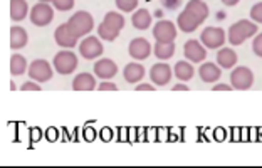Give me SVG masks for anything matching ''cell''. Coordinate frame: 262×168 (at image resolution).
Listing matches in <instances>:
<instances>
[{
    "instance_id": "cell-27",
    "label": "cell",
    "mask_w": 262,
    "mask_h": 168,
    "mask_svg": "<svg viewBox=\"0 0 262 168\" xmlns=\"http://www.w3.org/2000/svg\"><path fill=\"white\" fill-rule=\"evenodd\" d=\"M104 24H108V26L111 27H115L116 31H123V27H124V24H126V20H124V17L123 14H118V12H108V14L104 15V19H103Z\"/></svg>"
},
{
    "instance_id": "cell-13",
    "label": "cell",
    "mask_w": 262,
    "mask_h": 168,
    "mask_svg": "<svg viewBox=\"0 0 262 168\" xmlns=\"http://www.w3.org/2000/svg\"><path fill=\"white\" fill-rule=\"evenodd\" d=\"M118 74V66L115 61H111V59H99L94 64V76L99 77V79L103 81H110L113 79Z\"/></svg>"
},
{
    "instance_id": "cell-19",
    "label": "cell",
    "mask_w": 262,
    "mask_h": 168,
    "mask_svg": "<svg viewBox=\"0 0 262 168\" xmlns=\"http://www.w3.org/2000/svg\"><path fill=\"white\" fill-rule=\"evenodd\" d=\"M29 42V35L26 32V29L19 27V26H14L10 29V47L12 49H22L26 47Z\"/></svg>"
},
{
    "instance_id": "cell-7",
    "label": "cell",
    "mask_w": 262,
    "mask_h": 168,
    "mask_svg": "<svg viewBox=\"0 0 262 168\" xmlns=\"http://www.w3.org/2000/svg\"><path fill=\"white\" fill-rule=\"evenodd\" d=\"M200 40L207 49H219L225 44V31L220 27H205L202 31Z\"/></svg>"
},
{
    "instance_id": "cell-24",
    "label": "cell",
    "mask_w": 262,
    "mask_h": 168,
    "mask_svg": "<svg viewBox=\"0 0 262 168\" xmlns=\"http://www.w3.org/2000/svg\"><path fill=\"white\" fill-rule=\"evenodd\" d=\"M29 14V5L26 0H10V17L12 20L20 22Z\"/></svg>"
},
{
    "instance_id": "cell-39",
    "label": "cell",
    "mask_w": 262,
    "mask_h": 168,
    "mask_svg": "<svg viewBox=\"0 0 262 168\" xmlns=\"http://www.w3.org/2000/svg\"><path fill=\"white\" fill-rule=\"evenodd\" d=\"M239 2H241V0H222V4L227 5V7H234V5H237Z\"/></svg>"
},
{
    "instance_id": "cell-10",
    "label": "cell",
    "mask_w": 262,
    "mask_h": 168,
    "mask_svg": "<svg viewBox=\"0 0 262 168\" xmlns=\"http://www.w3.org/2000/svg\"><path fill=\"white\" fill-rule=\"evenodd\" d=\"M183 56H185L190 62L199 64L202 61H205L207 47L204 44H200V40L192 39V40L185 42V46H183Z\"/></svg>"
},
{
    "instance_id": "cell-9",
    "label": "cell",
    "mask_w": 262,
    "mask_h": 168,
    "mask_svg": "<svg viewBox=\"0 0 262 168\" xmlns=\"http://www.w3.org/2000/svg\"><path fill=\"white\" fill-rule=\"evenodd\" d=\"M171 76H173V71H171L170 66L165 62L153 64L150 69V79L153 81V84L157 88L166 86V84L171 81Z\"/></svg>"
},
{
    "instance_id": "cell-28",
    "label": "cell",
    "mask_w": 262,
    "mask_h": 168,
    "mask_svg": "<svg viewBox=\"0 0 262 168\" xmlns=\"http://www.w3.org/2000/svg\"><path fill=\"white\" fill-rule=\"evenodd\" d=\"M98 35L103 40H108V42H113L118 39V35H120V31H116L115 27L108 26V24L101 22L98 26Z\"/></svg>"
},
{
    "instance_id": "cell-29",
    "label": "cell",
    "mask_w": 262,
    "mask_h": 168,
    "mask_svg": "<svg viewBox=\"0 0 262 168\" xmlns=\"http://www.w3.org/2000/svg\"><path fill=\"white\" fill-rule=\"evenodd\" d=\"M116 7L121 12H135L138 10V0H116Z\"/></svg>"
},
{
    "instance_id": "cell-31",
    "label": "cell",
    "mask_w": 262,
    "mask_h": 168,
    "mask_svg": "<svg viewBox=\"0 0 262 168\" xmlns=\"http://www.w3.org/2000/svg\"><path fill=\"white\" fill-rule=\"evenodd\" d=\"M251 19L255 24H262V2L255 4L254 7L251 9Z\"/></svg>"
},
{
    "instance_id": "cell-3",
    "label": "cell",
    "mask_w": 262,
    "mask_h": 168,
    "mask_svg": "<svg viewBox=\"0 0 262 168\" xmlns=\"http://www.w3.org/2000/svg\"><path fill=\"white\" fill-rule=\"evenodd\" d=\"M230 84L237 91H247L254 84V73L249 68H246V66L234 68L230 73Z\"/></svg>"
},
{
    "instance_id": "cell-38",
    "label": "cell",
    "mask_w": 262,
    "mask_h": 168,
    "mask_svg": "<svg viewBox=\"0 0 262 168\" xmlns=\"http://www.w3.org/2000/svg\"><path fill=\"white\" fill-rule=\"evenodd\" d=\"M173 91H188V86H187V84H175V86H173Z\"/></svg>"
},
{
    "instance_id": "cell-15",
    "label": "cell",
    "mask_w": 262,
    "mask_h": 168,
    "mask_svg": "<svg viewBox=\"0 0 262 168\" xmlns=\"http://www.w3.org/2000/svg\"><path fill=\"white\" fill-rule=\"evenodd\" d=\"M200 19L196 15H193L190 10H183L182 14H178V19H177V27L180 29L183 32H193L196 31V27L200 26Z\"/></svg>"
},
{
    "instance_id": "cell-18",
    "label": "cell",
    "mask_w": 262,
    "mask_h": 168,
    "mask_svg": "<svg viewBox=\"0 0 262 168\" xmlns=\"http://www.w3.org/2000/svg\"><path fill=\"white\" fill-rule=\"evenodd\" d=\"M96 88H98V82H96V79H94V76L89 74V73L77 74L73 81L74 91H94Z\"/></svg>"
},
{
    "instance_id": "cell-8",
    "label": "cell",
    "mask_w": 262,
    "mask_h": 168,
    "mask_svg": "<svg viewBox=\"0 0 262 168\" xmlns=\"http://www.w3.org/2000/svg\"><path fill=\"white\" fill-rule=\"evenodd\" d=\"M104 52V47L101 44V40L98 37H93V35H89L84 40H81L79 44V54L88 61H94V59H98L103 56Z\"/></svg>"
},
{
    "instance_id": "cell-22",
    "label": "cell",
    "mask_w": 262,
    "mask_h": 168,
    "mask_svg": "<svg viewBox=\"0 0 262 168\" xmlns=\"http://www.w3.org/2000/svg\"><path fill=\"white\" fill-rule=\"evenodd\" d=\"M175 49H177L175 40H170V42H158L157 40V44L153 47V52L160 61H166V59H170L175 54Z\"/></svg>"
},
{
    "instance_id": "cell-16",
    "label": "cell",
    "mask_w": 262,
    "mask_h": 168,
    "mask_svg": "<svg viewBox=\"0 0 262 168\" xmlns=\"http://www.w3.org/2000/svg\"><path fill=\"white\" fill-rule=\"evenodd\" d=\"M145 74H146L145 68L138 62H129V64L124 66V69H123L124 81L129 82V84H140V81L145 77Z\"/></svg>"
},
{
    "instance_id": "cell-14",
    "label": "cell",
    "mask_w": 262,
    "mask_h": 168,
    "mask_svg": "<svg viewBox=\"0 0 262 168\" xmlns=\"http://www.w3.org/2000/svg\"><path fill=\"white\" fill-rule=\"evenodd\" d=\"M54 39L57 42V46L64 47V49H73V47L77 44V37L69 31L68 24H61V26L56 29Z\"/></svg>"
},
{
    "instance_id": "cell-23",
    "label": "cell",
    "mask_w": 262,
    "mask_h": 168,
    "mask_svg": "<svg viewBox=\"0 0 262 168\" xmlns=\"http://www.w3.org/2000/svg\"><path fill=\"white\" fill-rule=\"evenodd\" d=\"M173 73H175V77L178 81H190L195 74V68L190 61H178L175 64Z\"/></svg>"
},
{
    "instance_id": "cell-1",
    "label": "cell",
    "mask_w": 262,
    "mask_h": 168,
    "mask_svg": "<svg viewBox=\"0 0 262 168\" xmlns=\"http://www.w3.org/2000/svg\"><path fill=\"white\" fill-rule=\"evenodd\" d=\"M257 26L254 20H239L229 29V42L232 46H241L247 39L257 35Z\"/></svg>"
},
{
    "instance_id": "cell-2",
    "label": "cell",
    "mask_w": 262,
    "mask_h": 168,
    "mask_svg": "<svg viewBox=\"0 0 262 168\" xmlns=\"http://www.w3.org/2000/svg\"><path fill=\"white\" fill-rule=\"evenodd\" d=\"M68 27L77 39L84 37V35H88L94 29V19L89 12L79 10V12H76V14L71 15V19L68 20Z\"/></svg>"
},
{
    "instance_id": "cell-37",
    "label": "cell",
    "mask_w": 262,
    "mask_h": 168,
    "mask_svg": "<svg viewBox=\"0 0 262 168\" xmlns=\"http://www.w3.org/2000/svg\"><path fill=\"white\" fill-rule=\"evenodd\" d=\"M230 89H234L232 84H215L213 86V91H230Z\"/></svg>"
},
{
    "instance_id": "cell-36",
    "label": "cell",
    "mask_w": 262,
    "mask_h": 168,
    "mask_svg": "<svg viewBox=\"0 0 262 168\" xmlns=\"http://www.w3.org/2000/svg\"><path fill=\"white\" fill-rule=\"evenodd\" d=\"M155 88H157L155 84H146V82H143V84H138V86H136V91H153Z\"/></svg>"
},
{
    "instance_id": "cell-4",
    "label": "cell",
    "mask_w": 262,
    "mask_h": 168,
    "mask_svg": "<svg viewBox=\"0 0 262 168\" xmlns=\"http://www.w3.org/2000/svg\"><path fill=\"white\" fill-rule=\"evenodd\" d=\"M52 64H54V69L59 74L68 76L71 73H74L76 68H77V56L74 52L66 49V51H61V52L56 54Z\"/></svg>"
},
{
    "instance_id": "cell-34",
    "label": "cell",
    "mask_w": 262,
    "mask_h": 168,
    "mask_svg": "<svg viewBox=\"0 0 262 168\" xmlns=\"http://www.w3.org/2000/svg\"><path fill=\"white\" fill-rule=\"evenodd\" d=\"M22 91H40V84L35 81H27L20 86Z\"/></svg>"
},
{
    "instance_id": "cell-30",
    "label": "cell",
    "mask_w": 262,
    "mask_h": 168,
    "mask_svg": "<svg viewBox=\"0 0 262 168\" xmlns=\"http://www.w3.org/2000/svg\"><path fill=\"white\" fill-rule=\"evenodd\" d=\"M54 9L59 12H68L74 7V0H54Z\"/></svg>"
},
{
    "instance_id": "cell-20",
    "label": "cell",
    "mask_w": 262,
    "mask_h": 168,
    "mask_svg": "<svg viewBox=\"0 0 262 168\" xmlns=\"http://www.w3.org/2000/svg\"><path fill=\"white\" fill-rule=\"evenodd\" d=\"M217 64L222 69H232L237 64V52L229 49V47H222L217 54Z\"/></svg>"
},
{
    "instance_id": "cell-40",
    "label": "cell",
    "mask_w": 262,
    "mask_h": 168,
    "mask_svg": "<svg viewBox=\"0 0 262 168\" xmlns=\"http://www.w3.org/2000/svg\"><path fill=\"white\" fill-rule=\"evenodd\" d=\"M39 2H46V4H49V2H54V0H39Z\"/></svg>"
},
{
    "instance_id": "cell-11",
    "label": "cell",
    "mask_w": 262,
    "mask_h": 168,
    "mask_svg": "<svg viewBox=\"0 0 262 168\" xmlns=\"http://www.w3.org/2000/svg\"><path fill=\"white\" fill-rule=\"evenodd\" d=\"M153 37L158 42H170L177 37V27L173 22L170 20H160L157 26L153 27Z\"/></svg>"
},
{
    "instance_id": "cell-35",
    "label": "cell",
    "mask_w": 262,
    "mask_h": 168,
    "mask_svg": "<svg viewBox=\"0 0 262 168\" xmlns=\"http://www.w3.org/2000/svg\"><path fill=\"white\" fill-rule=\"evenodd\" d=\"M98 89H99V91H116L118 86L115 82H111V81H103L98 86Z\"/></svg>"
},
{
    "instance_id": "cell-25",
    "label": "cell",
    "mask_w": 262,
    "mask_h": 168,
    "mask_svg": "<svg viewBox=\"0 0 262 168\" xmlns=\"http://www.w3.org/2000/svg\"><path fill=\"white\" fill-rule=\"evenodd\" d=\"M185 9L192 12L193 15L199 17L200 22L207 20V17H208V5L204 2V0H190Z\"/></svg>"
},
{
    "instance_id": "cell-26",
    "label": "cell",
    "mask_w": 262,
    "mask_h": 168,
    "mask_svg": "<svg viewBox=\"0 0 262 168\" xmlns=\"http://www.w3.org/2000/svg\"><path fill=\"white\" fill-rule=\"evenodd\" d=\"M27 71V61L20 54H14L10 57V73L12 76H20Z\"/></svg>"
},
{
    "instance_id": "cell-32",
    "label": "cell",
    "mask_w": 262,
    "mask_h": 168,
    "mask_svg": "<svg viewBox=\"0 0 262 168\" xmlns=\"http://www.w3.org/2000/svg\"><path fill=\"white\" fill-rule=\"evenodd\" d=\"M252 51H254L255 56L262 57V32L254 37V40H252Z\"/></svg>"
},
{
    "instance_id": "cell-12",
    "label": "cell",
    "mask_w": 262,
    "mask_h": 168,
    "mask_svg": "<svg viewBox=\"0 0 262 168\" xmlns=\"http://www.w3.org/2000/svg\"><path fill=\"white\" fill-rule=\"evenodd\" d=\"M128 52L129 56L133 59H138V61H143V59H148L151 54V46L150 42H148L146 39L143 37H136L129 42L128 46Z\"/></svg>"
},
{
    "instance_id": "cell-21",
    "label": "cell",
    "mask_w": 262,
    "mask_h": 168,
    "mask_svg": "<svg viewBox=\"0 0 262 168\" xmlns=\"http://www.w3.org/2000/svg\"><path fill=\"white\" fill-rule=\"evenodd\" d=\"M131 24H133V27L138 29V31H146V29L151 26V14L146 9L135 10L133 17H131Z\"/></svg>"
},
{
    "instance_id": "cell-17",
    "label": "cell",
    "mask_w": 262,
    "mask_h": 168,
    "mask_svg": "<svg viewBox=\"0 0 262 168\" xmlns=\"http://www.w3.org/2000/svg\"><path fill=\"white\" fill-rule=\"evenodd\" d=\"M199 74L200 79L204 82H215L220 79V74H222V68L215 62H204L199 68Z\"/></svg>"
},
{
    "instance_id": "cell-5",
    "label": "cell",
    "mask_w": 262,
    "mask_h": 168,
    "mask_svg": "<svg viewBox=\"0 0 262 168\" xmlns=\"http://www.w3.org/2000/svg\"><path fill=\"white\" fill-rule=\"evenodd\" d=\"M29 15H31V22L34 24V26L46 27L52 22V19H54V10H52V7L49 4L39 2L31 9V14Z\"/></svg>"
},
{
    "instance_id": "cell-6",
    "label": "cell",
    "mask_w": 262,
    "mask_h": 168,
    "mask_svg": "<svg viewBox=\"0 0 262 168\" xmlns=\"http://www.w3.org/2000/svg\"><path fill=\"white\" fill-rule=\"evenodd\" d=\"M29 77L35 82H46L52 79V68L51 64L46 61V59H35L29 66Z\"/></svg>"
},
{
    "instance_id": "cell-33",
    "label": "cell",
    "mask_w": 262,
    "mask_h": 168,
    "mask_svg": "<svg viewBox=\"0 0 262 168\" xmlns=\"http://www.w3.org/2000/svg\"><path fill=\"white\" fill-rule=\"evenodd\" d=\"M183 4V0H162V5L168 10H177Z\"/></svg>"
}]
</instances>
